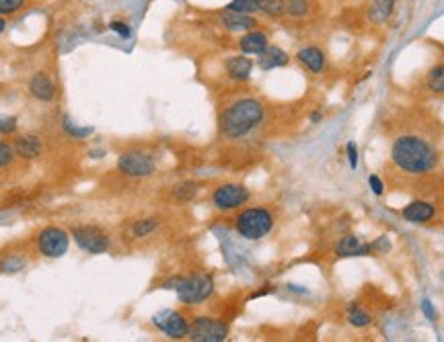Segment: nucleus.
Returning <instances> with one entry per match:
<instances>
[{"instance_id":"39448f33","label":"nucleus","mask_w":444,"mask_h":342,"mask_svg":"<svg viewBox=\"0 0 444 342\" xmlns=\"http://www.w3.org/2000/svg\"><path fill=\"white\" fill-rule=\"evenodd\" d=\"M70 236L79 246V250H83L86 254H105L111 248V236L101 226H95V224L72 226Z\"/></svg>"},{"instance_id":"412c9836","label":"nucleus","mask_w":444,"mask_h":342,"mask_svg":"<svg viewBox=\"0 0 444 342\" xmlns=\"http://www.w3.org/2000/svg\"><path fill=\"white\" fill-rule=\"evenodd\" d=\"M257 4H259V13L270 19L282 17L286 11V0H257Z\"/></svg>"},{"instance_id":"2eb2a0df","label":"nucleus","mask_w":444,"mask_h":342,"mask_svg":"<svg viewBox=\"0 0 444 342\" xmlns=\"http://www.w3.org/2000/svg\"><path fill=\"white\" fill-rule=\"evenodd\" d=\"M370 250H372V246L366 244V242H362L360 238L356 236H344L337 242V246H335V254L339 259L366 256V254H370Z\"/></svg>"},{"instance_id":"9b49d317","label":"nucleus","mask_w":444,"mask_h":342,"mask_svg":"<svg viewBox=\"0 0 444 342\" xmlns=\"http://www.w3.org/2000/svg\"><path fill=\"white\" fill-rule=\"evenodd\" d=\"M56 90L58 88H56L54 78L48 72H44V70L35 72L31 76V80H29V93L39 103H52L56 99Z\"/></svg>"},{"instance_id":"6e6552de","label":"nucleus","mask_w":444,"mask_h":342,"mask_svg":"<svg viewBox=\"0 0 444 342\" xmlns=\"http://www.w3.org/2000/svg\"><path fill=\"white\" fill-rule=\"evenodd\" d=\"M228 324L222 322L221 317L197 316L190 324L188 338L194 342H222L228 338Z\"/></svg>"},{"instance_id":"5701e85b","label":"nucleus","mask_w":444,"mask_h":342,"mask_svg":"<svg viewBox=\"0 0 444 342\" xmlns=\"http://www.w3.org/2000/svg\"><path fill=\"white\" fill-rule=\"evenodd\" d=\"M308 13H311V0H286L284 15H288L290 19H305Z\"/></svg>"},{"instance_id":"ddd939ff","label":"nucleus","mask_w":444,"mask_h":342,"mask_svg":"<svg viewBox=\"0 0 444 342\" xmlns=\"http://www.w3.org/2000/svg\"><path fill=\"white\" fill-rule=\"evenodd\" d=\"M218 19H221V25L224 29H228V31H241V33L251 31V29H255V27L259 25L257 19H255V15H245V13H237V11H228V8H222Z\"/></svg>"},{"instance_id":"7ed1b4c3","label":"nucleus","mask_w":444,"mask_h":342,"mask_svg":"<svg viewBox=\"0 0 444 342\" xmlns=\"http://www.w3.org/2000/svg\"><path fill=\"white\" fill-rule=\"evenodd\" d=\"M165 289H175L185 306H200L214 293V277L208 273H194L188 277H175L165 283Z\"/></svg>"},{"instance_id":"4468645a","label":"nucleus","mask_w":444,"mask_h":342,"mask_svg":"<svg viewBox=\"0 0 444 342\" xmlns=\"http://www.w3.org/2000/svg\"><path fill=\"white\" fill-rule=\"evenodd\" d=\"M224 70L226 74L237 82H247L251 78V72H253V60L247 57L245 53H239V55H228L224 60Z\"/></svg>"},{"instance_id":"4be33fe9","label":"nucleus","mask_w":444,"mask_h":342,"mask_svg":"<svg viewBox=\"0 0 444 342\" xmlns=\"http://www.w3.org/2000/svg\"><path fill=\"white\" fill-rule=\"evenodd\" d=\"M159 224H161V221H159L157 217H144V219H138V221H134V226H132V234H134V238H148L150 234L157 232Z\"/></svg>"},{"instance_id":"f8f14e48","label":"nucleus","mask_w":444,"mask_h":342,"mask_svg":"<svg viewBox=\"0 0 444 342\" xmlns=\"http://www.w3.org/2000/svg\"><path fill=\"white\" fill-rule=\"evenodd\" d=\"M268 46H270V35L257 27L251 31H245L239 39V50L245 55H259Z\"/></svg>"},{"instance_id":"2f4dec72","label":"nucleus","mask_w":444,"mask_h":342,"mask_svg":"<svg viewBox=\"0 0 444 342\" xmlns=\"http://www.w3.org/2000/svg\"><path fill=\"white\" fill-rule=\"evenodd\" d=\"M368 184H370V189H372V193H374L377 197H381V195L385 193V184H383V181H381L377 175H372V177L368 179Z\"/></svg>"},{"instance_id":"f03ea898","label":"nucleus","mask_w":444,"mask_h":342,"mask_svg":"<svg viewBox=\"0 0 444 342\" xmlns=\"http://www.w3.org/2000/svg\"><path fill=\"white\" fill-rule=\"evenodd\" d=\"M266 109L257 99H239L226 107L221 115V133L228 139H239L249 135L255 128L261 125Z\"/></svg>"},{"instance_id":"9d476101","label":"nucleus","mask_w":444,"mask_h":342,"mask_svg":"<svg viewBox=\"0 0 444 342\" xmlns=\"http://www.w3.org/2000/svg\"><path fill=\"white\" fill-rule=\"evenodd\" d=\"M152 324L157 326V330H161L163 334H166L173 341H181L188 336L190 332V320L183 316L181 312L175 310H163L159 314L152 316Z\"/></svg>"},{"instance_id":"4c0bfd02","label":"nucleus","mask_w":444,"mask_h":342,"mask_svg":"<svg viewBox=\"0 0 444 342\" xmlns=\"http://www.w3.org/2000/svg\"><path fill=\"white\" fill-rule=\"evenodd\" d=\"M6 31V21H4V17L0 15V33H4Z\"/></svg>"},{"instance_id":"aec40b11","label":"nucleus","mask_w":444,"mask_h":342,"mask_svg":"<svg viewBox=\"0 0 444 342\" xmlns=\"http://www.w3.org/2000/svg\"><path fill=\"white\" fill-rule=\"evenodd\" d=\"M395 0H372L370 6H368V19L374 23V25H383L387 23L388 19L393 17L395 13Z\"/></svg>"},{"instance_id":"cd10ccee","label":"nucleus","mask_w":444,"mask_h":342,"mask_svg":"<svg viewBox=\"0 0 444 342\" xmlns=\"http://www.w3.org/2000/svg\"><path fill=\"white\" fill-rule=\"evenodd\" d=\"M29 0H0V15L2 17H11L21 13L23 8H27Z\"/></svg>"},{"instance_id":"7c9ffc66","label":"nucleus","mask_w":444,"mask_h":342,"mask_svg":"<svg viewBox=\"0 0 444 342\" xmlns=\"http://www.w3.org/2000/svg\"><path fill=\"white\" fill-rule=\"evenodd\" d=\"M17 132V119L15 117H0V133L11 135Z\"/></svg>"},{"instance_id":"473e14b6","label":"nucleus","mask_w":444,"mask_h":342,"mask_svg":"<svg viewBox=\"0 0 444 342\" xmlns=\"http://www.w3.org/2000/svg\"><path fill=\"white\" fill-rule=\"evenodd\" d=\"M64 128H66V132L72 133V135H77V137H86L89 133L93 132V130H89V128H86V130H81V128H77V125H72V123H70L68 119H66V123H64Z\"/></svg>"},{"instance_id":"f257e3e1","label":"nucleus","mask_w":444,"mask_h":342,"mask_svg":"<svg viewBox=\"0 0 444 342\" xmlns=\"http://www.w3.org/2000/svg\"><path fill=\"white\" fill-rule=\"evenodd\" d=\"M391 156H393V162L410 172V175H424V172H430L436 164H438V154L436 150L422 137H416V135H405V137H399L395 144H393V150H391Z\"/></svg>"},{"instance_id":"6ab92c4d","label":"nucleus","mask_w":444,"mask_h":342,"mask_svg":"<svg viewBox=\"0 0 444 342\" xmlns=\"http://www.w3.org/2000/svg\"><path fill=\"white\" fill-rule=\"evenodd\" d=\"M403 219L405 221H412V224H424L428 219L434 217V205L426 203V201H414L410 205H405L403 211H401Z\"/></svg>"},{"instance_id":"423d86ee","label":"nucleus","mask_w":444,"mask_h":342,"mask_svg":"<svg viewBox=\"0 0 444 342\" xmlns=\"http://www.w3.org/2000/svg\"><path fill=\"white\" fill-rule=\"evenodd\" d=\"M70 230L60 226H46L37 232L35 244L37 252L46 259H62L70 248Z\"/></svg>"},{"instance_id":"20e7f679","label":"nucleus","mask_w":444,"mask_h":342,"mask_svg":"<svg viewBox=\"0 0 444 342\" xmlns=\"http://www.w3.org/2000/svg\"><path fill=\"white\" fill-rule=\"evenodd\" d=\"M276 217L268 207H247L235 217V230L245 240H261L274 230Z\"/></svg>"},{"instance_id":"58836bf2","label":"nucleus","mask_w":444,"mask_h":342,"mask_svg":"<svg viewBox=\"0 0 444 342\" xmlns=\"http://www.w3.org/2000/svg\"><path fill=\"white\" fill-rule=\"evenodd\" d=\"M319 119H321V113H313L311 115V121H319Z\"/></svg>"},{"instance_id":"bb28decb","label":"nucleus","mask_w":444,"mask_h":342,"mask_svg":"<svg viewBox=\"0 0 444 342\" xmlns=\"http://www.w3.org/2000/svg\"><path fill=\"white\" fill-rule=\"evenodd\" d=\"M428 88L438 93V95H444V66H436L430 70L428 74Z\"/></svg>"},{"instance_id":"f704fd0d","label":"nucleus","mask_w":444,"mask_h":342,"mask_svg":"<svg viewBox=\"0 0 444 342\" xmlns=\"http://www.w3.org/2000/svg\"><path fill=\"white\" fill-rule=\"evenodd\" d=\"M348 158H350V166H352V168L358 166V150H356V144H354V142L348 144Z\"/></svg>"},{"instance_id":"f3484780","label":"nucleus","mask_w":444,"mask_h":342,"mask_svg":"<svg viewBox=\"0 0 444 342\" xmlns=\"http://www.w3.org/2000/svg\"><path fill=\"white\" fill-rule=\"evenodd\" d=\"M296 60L305 66L308 72L313 74H321L325 68V53L317 46H306L303 50L296 52Z\"/></svg>"},{"instance_id":"a878e982","label":"nucleus","mask_w":444,"mask_h":342,"mask_svg":"<svg viewBox=\"0 0 444 342\" xmlns=\"http://www.w3.org/2000/svg\"><path fill=\"white\" fill-rule=\"evenodd\" d=\"M348 320H350V324H352V326H356V328L370 326V322H372L370 314H368V312H364V310L358 308V306H350V310H348Z\"/></svg>"},{"instance_id":"a211bd4d","label":"nucleus","mask_w":444,"mask_h":342,"mask_svg":"<svg viewBox=\"0 0 444 342\" xmlns=\"http://www.w3.org/2000/svg\"><path fill=\"white\" fill-rule=\"evenodd\" d=\"M15 148V154L21 156V158H37L44 150V144L37 135H19L13 144Z\"/></svg>"},{"instance_id":"0eeeda50","label":"nucleus","mask_w":444,"mask_h":342,"mask_svg":"<svg viewBox=\"0 0 444 342\" xmlns=\"http://www.w3.org/2000/svg\"><path fill=\"white\" fill-rule=\"evenodd\" d=\"M117 170L128 179H148L157 172V160L144 150H126L117 158Z\"/></svg>"},{"instance_id":"393cba45","label":"nucleus","mask_w":444,"mask_h":342,"mask_svg":"<svg viewBox=\"0 0 444 342\" xmlns=\"http://www.w3.org/2000/svg\"><path fill=\"white\" fill-rule=\"evenodd\" d=\"M224 8L237 11V13H245V15H257L259 13L257 0H230Z\"/></svg>"},{"instance_id":"e433bc0d","label":"nucleus","mask_w":444,"mask_h":342,"mask_svg":"<svg viewBox=\"0 0 444 342\" xmlns=\"http://www.w3.org/2000/svg\"><path fill=\"white\" fill-rule=\"evenodd\" d=\"M422 308H424V314L430 317V320H434V317H436V312H434V308L430 306V301H424V306H422Z\"/></svg>"},{"instance_id":"c9c22d12","label":"nucleus","mask_w":444,"mask_h":342,"mask_svg":"<svg viewBox=\"0 0 444 342\" xmlns=\"http://www.w3.org/2000/svg\"><path fill=\"white\" fill-rule=\"evenodd\" d=\"M372 248H379V250H383V252H387L388 250V242L387 238H383V240H377L374 244H370Z\"/></svg>"},{"instance_id":"b1692460","label":"nucleus","mask_w":444,"mask_h":342,"mask_svg":"<svg viewBox=\"0 0 444 342\" xmlns=\"http://www.w3.org/2000/svg\"><path fill=\"white\" fill-rule=\"evenodd\" d=\"M197 191H200V184L195 183V181H183V183L175 184L173 195H175L177 201H192L195 195H197Z\"/></svg>"},{"instance_id":"1a4fd4ad","label":"nucleus","mask_w":444,"mask_h":342,"mask_svg":"<svg viewBox=\"0 0 444 342\" xmlns=\"http://www.w3.org/2000/svg\"><path fill=\"white\" fill-rule=\"evenodd\" d=\"M251 199L249 189L239 183L218 184L212 191V205L218 211H233L243 207Z\"/></svg>"},{"instance_id":"c756f323","label":"nucleus","mask_w":444,"mask_h":342,"mask_svg":"<svg viewBox=\"0 0 444 342\" xmlns=\"http://www.w3.org/2000/svg\"><path fill=\"white\" fill-rule=\"evenodd\" d=\"M110 29H111V31H113V33H117V35H119L122 39H128V37L132 35V29H130V25H128L126 21H119V19L111 21Z\"/></svg>"},{"instance_id":"72a5a7b5","label":"nucleus","mask_w":444,"mask_h":342,"mask_svg":"<svg viewBox=\"0 0 444 342\" xmlns=\"http://www.w3.org/2000/svg\"><path fill=\"white\" fill-rule=\"evenodd\" d=\"M23 264H25V261H13V259H8L6 263L2 264V268H4V273H17L19 268H23Z\"/></svg>"},{"instance_id":"dca6fc26","label":"nucleus","mask_w":444,"mask_h":342,"mask_svg":"<svg viewBox=\"0 0 444 342\" xmlns=\"http://www.w3.org/2000/svg\"><path fill=\"white\" fill-rule=\"evenodd\" d=\"M290 64V55L288 52H284L282 48L278 46H268L263 52L257 55V66L261 70H276V68H284Z\"/></svg>"},{"instance_id":"c85d7f7f","label":"nucleus","mask_w":444,"mask_h":342,"mask_svg":"<svg viewBox=\"0 0 444 342\" xmlns=\"http://www.w3.org/2000/svg\"><path fill=\"white\" fill-rule=\"evenodd\" d=\"M15 156H17V154H15V148H13L8 142H2V139H0V168L13 164Z\"/></svg>"}]
</instances>
